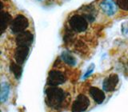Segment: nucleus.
<instances>
[{"mask_svg":"<svg viewBox=\"0 0 128 112\" xmlns=\"http://www.w3.org/2000/svg\"><path fill=\"white\" fill-rule=\"evenodd\" d=\"M45 94L46 96V104L53 109H59L66 99V92L62 88L57 86H50L47 87L45 90Z\"/></svg>","mask_w":128,"mask_h":112,"instance_id":"f257e3e1","label":"nucleus"},{"mask_svg":"<svg viewBox=\"0 0 128 112\" xmlns=\"http://www.w3.org/2000/svg\"><path fill=\"white\" fill-rule=\"evenodd\" d=\"M29 26V21L26 16L22 14H18L12 20L10 27L13 34H18L22 31H25L26 28Z\"/></svg>","mask_w":128,"mask_h":112,"instance_id":"f03ea898","label":"nucleus"},{"mask_svg":"<svg viewBox=\"0 0 128 112\" xmlns=\"http://www.w3.org/2000/svg\"><path fill=\"white\" fill-rule=\"evenodd\" d=\"M69 25L72 30L77 33H81L86 30L88 27V21L82 15L74 14L70 18Z\"/></svg>","mask_w":128,"mask_h":112,"instance_id":"7ed1b4c3","label":"nucleus"},{"mask_svg":"<svg viewBox=\"0 0 128 112\" xmlns=\"http://www.w3.org/2000/svg\"><path fill=\"white\" fill-rule=\"evenodd\" d=\"M66 81V76L60 70H52L49 72L47 78V85L51 86H57L63 84Z\"/></svg>","mask_w":128,"mask_h":112,"instance_id":"20e7f679","label":"nucleus"},{"mask_svg":"<svg viewBox=\"0 0 128 112\" xmlns=\"http://www.w3.org/2000/svg\"><path fill=\"white\" fill-rule=\"evenodd\" d=\"M90 99L85 94H79L72 104L71 110L74 112H82L87 110L90 106Z\"/></svg>","mask_w":128,"mask_h":112,"instance_id":"39448f33","label":"nucleus"},{"mask_svg":"<svg viewBox=\"0 0 128 112\" xmlns=\"http://www.w3.org/2000/svg\"><path fill=\"white\" fill-rule=\"evenodd\" d=\"M34 36L30 31L25 30L18 34L16 37V44L21 46H30L33 42Z\"/></svg>","mask_w":128,"mask_h":112,"instance_id":"423d86ee","label":"nucleus"},{"mask_svg":"<svg viewBox=\"0 0 128 112\" xmlns=\"http://www.w3.org/2000/svg\"><path fill=\"white\" fill-rule=\"evenodd\" d=\"M119 81L118 76L116 74H111L103 80L102 88L106 92H111L115 90Z\"/></svg>","mask_w":128,"mask_h":112,"instance_id":"0eeeda50","label":"nucleus"},{"mask_svg":"<svg viewBox=\"0 0 128 112\" xmlns=\"http://www.w3.org/2000/svg\"><path fill=\"white\" fill-rule=\"evenodd\" d=\"M29 46H18L14 52V59L16 62H18L20 65H22L25 62L26 59L29 54Z\"/></svg>","mask_w":128,"mask_h":112,"instance_id":"6e6552de","label":"nucleus"},{"mask_svg":"<svg viewBox=\"0 0 128 112\" xmlns=\"http://www.w3.org/2000/svg\"><path fill=\"white\" fill-rule=\"evenodd\" d=\"M100 8L108 16L114 15L117 11V5L114 0H103L100 3Z\"/></svg>","mask_w":128,"mask_h":112,"instance_id":"1a4fd4ad","label":"nucleus"},{"mask_svg":"<svg viewBox=\"0 0 128 112\" xmlns=\"http://www.w3.org/2000/svg\"><path fill=\"white\" fill-rule=\"evenodd\" d=\"M89 92L92 98L94 99V101L96 103L101 104L104 102V100H105V98H106L105 93H104L102 90L98 89V87L91 86L89 90Z\"/></svg>","mask_w":128,"mask_h":112,"instance_id":"9d476101","label":"nucleus"},{"mask_svg":"<svg viewBox=\"0 0 128 112\" xmlns=\"http://www.w3.org/2000/svg\"><path fill=\"white\" fill-rule=\"evenodd\" d=\"M61 58L64 62H66V64H68V65L71 66H75L76 62H77L73 54H71L69 51H66V50H64L62 52Z\"/></svg>","mask_w":128,"mask_h":112,"instance_id":"9b49d317","label":"nucleus"},{"mask_svg":"<svg viewBox=\"0 0 128 112\" xmlns=\"http://www.w3.org/2000/svg\"><path fill=\"white\" fill-rule=\"evenodd\" d=\"M1 16H2V23H1V30H2V34L6 30V27L8 26L9 24L11 22V15L6 11L2 10L1 12Z\"/></svg>","mask_w":128,"mask_h":112,"instance_id":"f8f14e48","label":"nucleus"},{"mask_svg":"<svg viewBox=\"0 0 128 112\" xmlns=\"http://www.w3.org/2000/svg\"><path fill=\"white\" fill-rule=\"evenodd\" d=\"M10 92V87L8 83L2 82L1 85V92H0V101L1 102H6L8 98V95H9Z\"/></svg>","mask_w":128,"mask_h":112,"instance_id":"ddd939ff","label":"nucleus"},{"mask_svg":"<svg viewBox=\"0 0 128 112\" xmlns=\"http://www.w3.org/2000/svg\"><path fill=\"white\" fill-rule=\"evenodd\" d=\"M10 69L12 73L14 74V77L17 79H19L22 73V68L21 65L18 62H11L10 65Z\"/></svg>","mask_w":128,"mask_h":112,"instance_id":"4468645a","label":"nucleus"},{"mask_svg":"<svg viewBox=\"0 0 128 112\" xmlns=\"http://www.w3.org/2000/svg\"><path fill=\"white\" fill-rule=\"evenodd\" d=\"M116 3L118 4L120 9L128 11V0H117Z\"/></svg>","mask_w":128,"mask_h":112,"instance_id":"2eb2a0df","label":"nucleus"},{"mask_svg":"<svg viewBox=\"0 0 128 112\" xmlns=\"http://www.w3.org/2000/svg\"><path fill=\"white\" fill-rule=\"evenodd\" d=\"M121 30L123 35H125L126 37H128V21L124 22L121 26Z\"/></svg>","mask_w":128,"mask_h":112,"instance_id":"dca6fc26","label":"nucleus"},{"mask_svg":"<svg viewBox=\"0 0 128 112\" xmlns=\"http://www.w3.org/2000/svg\"><path fill=\"white\" fill-rule=\"evenodd\" d=\"M94 69V64H91L90 66H89V67H88V69H87V70L86 72V74L83 75V78H86L88 77V76H90L92 72H93Z\"/></svg>","mask_w":128,"mask_h":112,"instance_id":"f3484780","label":"nucleus"}]
</instances>
